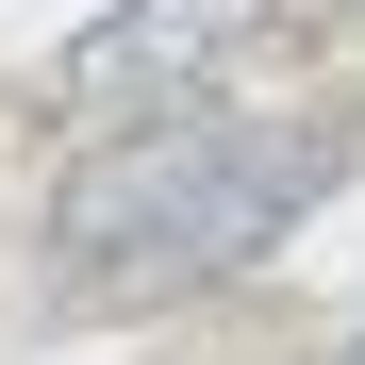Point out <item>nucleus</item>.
<instances>
[{"label": "nucleus", "instance_id": "nucleus-1", "mask_svg": "<svg viewBox=\"0 0 365 365\" xmlns=\"http://www.w3.org/2000/svg\"><path fill=\"white\" fill-rule=\"evenodd\" d=\"M349 116H133L83 133V166L50 182V299L133 316V299H200L232 266H266L299 216L332 200Z\"/></svg>", "mask_w": 365, "mask_h": 365}, {"label": "nucleus", "instance_id": "nucleus-2", "mask_svg": "<svg viewBox=\"0 0 365 365\" xmlns=\"http://www.w3.org/2000/svg\"><path fill=\"white\" fill-rule=\"evenodd\" d=\"M282 34V0H116V17L50 67V116L67 133H133V116H200L250 50Z\"/></svg>", "mask_w": 365, "mask_h": 365}, {"label": "nucleus", "instance_id": "nucleus-3", "mask_svg": "<svg viewBox=\"0 0 365 365\" xmlns=\"http://www.w3.org/2000/svg\"><path fill=\"white\" fill-rule=\"evenodd\" d=\"M332 365H365V332H349V349H332Z\"/></svg>", "mask_w": 365, "mask_h": 365}]
</instances>
